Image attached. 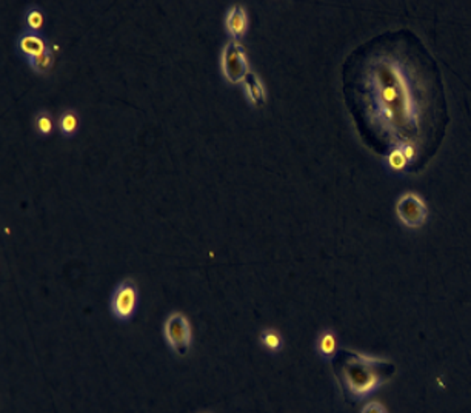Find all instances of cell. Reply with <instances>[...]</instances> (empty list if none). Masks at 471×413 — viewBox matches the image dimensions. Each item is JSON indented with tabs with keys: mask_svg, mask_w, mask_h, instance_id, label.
I'll return each instance as SVG.
<instances>
[{
	"mask_svg": "<svg viewBox=\"0 0 471 413\" xmlns=\"http://www.w3.org/2000/svg\"><path fill=\"white\" fill-rule=\"evenodd\" d=\"M385 364V360L373 358L370 355L353 352L342 366V382L345 389L354 399H363L373 395L374 392L385 382L379 367Z\"/></svg>",
	"mask_w": 471,
	"mask_h": 413,
	"instance_id": "6da1fadb",
	"label": "cell"
},
{
	"mask_svg": "<svg viewBox=\"0 0 471 413\" xmlns=\"http://www.w3.org/2000/svg\"><path fill=\"white\" fill-rule=\"evenodd\" d=\"M139 287L131 277L120 281L111 293L110 310L114 320L119 322H130L139 309Z\"/></svg>",
	"mask_w": 471,
	"mask_h": 413,
	"instance_id": "7a4b0ae2",
	"label": "cell"
},
{
	"mask_svg": "<svg viewBox=\"0 0 471 413\" xmlns=\"http://www.w3.org/2000/svg\"><path fill=\"white\" fill-rule=\"evenodd\" d=\"M163 338L172 353L177 357H187L193 344V330L184 313L175 312L167 316L163 322Z\"/></svg>",
	"mask_w": 471,
	"mask_h": 413,
	"instance_id": "3957f363",
	"label": "cell"
},
{
	"mask_svg": "<svg viewBox=\"0 0 471 413\" xmlns=\"http://www.w3.org/2000/svg\"><path fill=\"white\" fill-rule=\"evenodd\" d=\"M220 66H222V74L228 83L234 85L244 82L247 74L249 73V65L245 48L240 45V42H227L222 51V62H220Z\"/></svg>",
	"mask_w": 471,
	"mask_h": 413,
	"instance_id": "277c9868",
	"label": "cell"
},
{
	"mask_svg": "<svg viewBox=\"0 0 471 413\" xmlns=\"http://www.w3.org/2000/svg\"><path fill=\"white\" fill-rule=\"evenodd\" d=\"M396 215L402 225L407 228H419L427 223L428 207L422 196L415 191L402 193L396 203Z\"/></svg>",
	"mask_w": 471,
	"mask_h": 413,
	"instance_id": "5b68a950",
	"label": "cell"
},
{
	"mask_svg": "<svg viewBox=\"0 0 471 413\" xmlns=\"http://www.w3.org/2000/svg\"><path fill=\"white\" fill-rule=\"evenodd\" d=\"M17 51L21 53L26 61L33 59V57L41 56L50 48V42L46 41V37L42 33H34L30 30H25L17 37Z\"/></svg>",
	"mask_w": 471,
	"mask_h": 413,
	"instance_id": "8992f818",
	"label": "cell"
},
{
	"mask_svg": "<svg viewBox=\"0 0 471 413\" xmlns=\"http://www.w3.org/2000/svg\"><path fill=\"white\" fill-rule=\"evenodd\" d=\"M248 25H249L248 13L242 5H233L232 8H228V11L225 14V28L229 39L236 42L242 41L247 36Z\"/></svg>",
	"mask_w": 471,
	"mask_h": 413,
	"instance_id": "52a82bcc",
	"label": "cell"
},
{
	"mask_svg": "<svg viewBox=\"0 0 471 413\" xmlns=\"http://www.w3.org/2000/svg\"><path fill=\"white\" fill-rule=\"evenodd\" d=\"M316 353L321 360L330 362L339 353V336L333 329L326 327L321 330L316 338Z\"/></svg>",
	"mask_w": 471,
	"mask_h": 413,
	"instance_id": "ba28073f",
	"label": "cell"
},
{
	"mask_svg": "<svg viewBox=\"0 0 471 413\" xmlns=\"http://www.w3.org/2000/svg\"><path fill=\"white\" fill-rule=\"evenodd\" d=\"M242 85H244V93H245L247 102L249 105H253V107H261V105L265 103V101H266L265 85L256 73L249 71L247 74V78L244 79Z\"/></svg>",
	"mask_w": 471,
	"mask_h": 413,
	"instance_id": "9c48e42d",
	"label": "cell"
},
{
	"mask_svg": "<svg viewBox=\"0 0 471 413\" xmlns=\"http://www.w3.org/2000/svg\"><path fill=\"white\" fill-rule=\"evenodd\" d=\"M57 128H59L63 138H74L81 128V114L74 108H66L61 113L59 121H57Z\"/></svg>",
	"mask_w": 471,
	"mask_h": 413,
	"instance_id": "30bf717a",
	"label": "cell"
},
{
	"mask_svg": "<svg viewBox=\"0 0 471 413\" xmlns=\"http://www.w3.org/2000/svg\"><path fill=\"white\" fill-rule=\"evenodd\" d=\"M259 341H261L262 347L271 355H277L284 349V336L277 329H271V327L264 329L261 332V336H259Z\"/></svg>",
	"mask_w": 471,
	"mask_h": 413,
	"instance_id": "8fae6325",
	"label": "cell"
},
{
	"mask_svg": "<svg viewBox=\"0 0 471 413\" xmlns=\"http://www.w3.org/2000/svg\"><path fill=\"white\" fill-rule=\"evenodd\" d=\"M28 65L31 66V70L37 74H46L50 73V70L53 68L54 65V51H53V46L48 48L45 53H42L41 56L33 57V59L26 61Z\"/></svg>",
	"mask_w": 471,
	"mask_h": 413,
	"instance_id": "7c38bea8",
	"label": "cell"
},
{
	"mask_svg": "<svg viewBox=\"0 0 471 413\" xmlns=\"http://www.w3.org/2000/svg\"><path fill=\"white\" fill-rule=\"evenodd\" d=\"M54 128H56V123H54V119H53V114L50 111L41 110L39 113L36 114V116H34V130H36L37 134H39V136H42V138L50 136V134H53Z\"/></svg>",
	"mask_w": 471,
	"mask_h": 413,
	"instance_id": "4fadbf2b",
	"label": "cell"
},
{
	"mask_svg": "<svg viewBox=\"0 0 471 413\" xmlns=\"http://www.w3.org/2000/svg\"><path fill=\"white\" fill-rule=\"evenodd\" d=\"M385 165L387 170L391 173H396V175H402L403 171L407 170L408 165V160L403 156V153L400 150V147H394L385 158Z\"/></svg>",
	"mask_w": 471,
	"mask_h": 413,
	"instance_id": "5bb4252c",
	"label": "cell"
},
{
	"mask_svg": "<svg viewBox=\"0 0 471 413\" xmlns=\"http://www.w3.org/2000/svg\"><path fill=\"white\" fill-rule=\"evenodd\" d=\"M45 24V14L39 6H28L25 13V25L26 30L41 33Z\"/></svg>",
	"mask_w": 471,
	"mask_h": 413,
	"instance_id": "9a60e30c",
	"label": "cell"
},
{
	"mask_svg": "<svg viewBox=\"0 0 471 413\" xmlns=\"http://www.w3.org/2000/svg\"><path fill=\"white\" fill-rule=\"evenodd\" d=\"M402 153H403V156H405V159L408 160V164H413V162H415L418 159V147H416V143H413V142H405V143H402V146H399Z\"/></svg>",
	"mask_w": 471,
	"mask_h": 413,
	"instance_id": "2e32d148",
	"label": "cell"
},
{
	"mask_svg": "<svg viewBox=\"0 0 471 413\" xmlns=\"http://www.w3.org/2000/svg\"><path fill=\"white\" fill-rule=\"evenodd\" d=\"M361 413H387V410H385V407L381 404V402L370 401L362 407Z\"/></svg>",
	"mask_w": 471,
	"mask_h": 413,
	"instance_id": "e0dca14e",
	"label": "cell"
}]
</instances>
